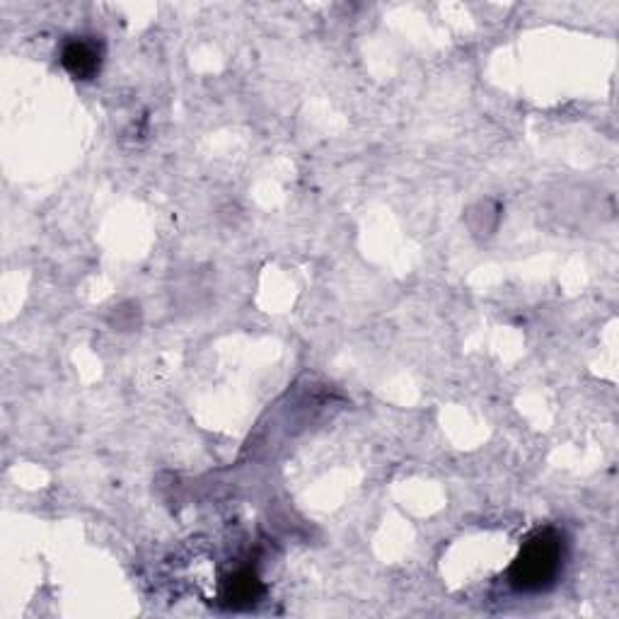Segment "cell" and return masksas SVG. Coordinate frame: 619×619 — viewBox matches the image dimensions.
Here are the masks:
<instances>
[{
	"instance_id": "cell-3",
	"label": "cell",
	"mask_w": 619,
	"mask_h": 619,
	"mask_svg": "<svg viewBox=\"0 0 619 619\" xmlns=\"http://www.w3.org/2000/svg\"><path fill=\"white\" fill-rule=\"evenodd\" d=\"M262 590V581H259L254 571H237V574L225 581L223 600L230 607H235V610H240V607H250L257 603V600L262 598Z\"/></svg>"
},
{
	"instance_id": "cell-1",
	"label": "cell",
	"mask_w": 619,
	"mask_h": 619,
	"mask_svg": "<svg viewBox=\"0 0 619 619\" xmlns=\"http://www.w3.org/2000/svg\"><path fill=\"white\" fill-rule=\"evenodd\" d=\"M561 561H564V542H561L559 532L542 530L532 535L520 549L511 571H508V578H511L513 588L523 590V593H540L557 581Z\"/></svg>"
},
{
	"instance_id": "cell-2",
	"label": "cell",
	"mask_w": 619,
	"mask_h": 619,
	"mask_svg": "<svg viewBox=\"0 0 619 619\" xmlns=\"http://www.w3.org/2000/svg\"><path fill=\"white\" fill-rule=\"evenodd\" d=\"M61 63L75 78L90 80L92 75L100 71L102 51L97 44L85 42V39H75V42L66 44V49H63Z\"/></svg>"
}]
</instances>
